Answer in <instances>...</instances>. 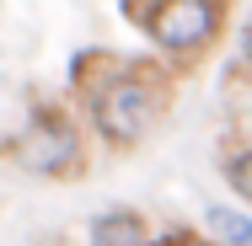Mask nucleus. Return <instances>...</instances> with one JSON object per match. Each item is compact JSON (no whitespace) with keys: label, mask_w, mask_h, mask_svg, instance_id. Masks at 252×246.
I'll list each match as a JSON object with an SVG mask.
<instances>
[{"label":"nucleus","mask_w":252,"mask_h":246,"mask_svg":"<svg viewBox=\"0 0 252 246\" xmlns=\"http://www.w3.org/2000/svg\"><path fill=\"white\" fill-rule=\"evenodd\" d=\"M204 246H215V241H209V236H204Z\"/></svg>","instance_id":"1a4fd4ad"},{"label":"nucleus","mask_w":252,"mask_h":246,"mask_svg":"<svg viewBox=\"0 0 252 246\" xmlns=\"http://www.w3.org/2000/svg\"><path fill=\"white\" fill-rule=\"evenodd\" d=\"M242 59H247V70H252V16H247V27H242Z\"/></svg>","instance_id":"0eeeda50"},{"label":"nucleus","mask_w":252,"mask_h":246,"mask_svg":"<svg viewBox=\"0 0 252 246\" xmlns=\"http://www.w3.org/2000/svg\"><path fill=\"white\" fill-rule=\"evenodd\" d=\"M225 182H231V193L247 198V209H252V145H242V150L225 155Z\"/></svg>","instance_id":"423d86ee"},{"label":"nucleus","mask_w":252,"mask_h":246,"mask_svg":"<svg viewBox=\"0 0 252 246\" xmlns=\"http://www.w3.org/2000/svg\"><path fill=\"white\" fill-rule=\"evenodd\" d=\"M151 225L134 209H102L86 225V246H151Z\"/></svg>","instance_id":"20e7f679"},{"label":"nucleus","mask_w":252,"mask_h":246,"mask_svg":"<svg viewBox=\"0 0 252 246\" xmlns=\"http://www.w3.org/2000/svg\"><path fill=\"white\" fill-rule=\"evenodd\" d=\"M70 86L86 129L118 155L145 145L172 102V86L151 59H118V54H81L70 70Z\"/></svg>","instance_id":"f257e3e1"},{"label":"nucleus","mask_w":252,"mask_h":246,"mask_svg":"<svg viewBox=\"0 0 252 246\" xmlns=\"http://www.w3.org/2000/svg\"><path fill=\"white\" fill-rule=\"evenodd\" d=\"M32 246H59V241H32Z\"/></svg>","instance_id":"6e6552de"},{"label":"nucleus","mask_w":252,"mask_h":246,"mask_svg":"<svg viewBox=\"0 0 252 246\" xmlns=\"http://www.w3.org/2000/svg\"><path fill=\"white\" fill-rule=\"evenodd\" d=\"M124 16L166 59H199L225 32L231 0H124Z\"/></svg>","instance_id":"f03ea898"},{"label":"nucleus","mask_w":252,"mask_h":246,"mask_svg":"<svg viewBox=\"0 0 252 246\" xmlns=\"http://www.w3.org/2000/svg\"><path fill=\"white\" fill-rule=\"evenodd\" d=\"M11 161L27 177L70 182V177L86 171V134L64 107H32L27 123L16 129V139H11Z\"/></svg>","instance_id":"7ed1b4c3"},{"label":"nucleus","mask_w":252,"mask_h":246,"mask_svg":"<svg viewBox=\"0 0 252 246\" xmlns=\"http://www.w3.org/2000/svg\"><path fill=\"white\" fill-rule=\"evenodd\" d=\"M204 236L215 246H252V209L209 203V209H204Z\"/></svg>","instance_id":"39448f33"}]
</instances>
